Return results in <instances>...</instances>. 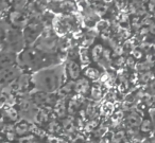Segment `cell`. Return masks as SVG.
<instances>
[{
  "mask_svg": "<svg viewBox=\"0 0 155 143\" xmlns=\"http://www.w3.org/2000/svg\"><path fill=\"white\" fill-rule=\"evenodd\" d=\"M60 60L58 53H46L34 46L26 47L17 56V65L28 72H35L46 67L60 64Z\"/></svg>",
  "mask_w": 155,
  "mask_h": 143,
  "instance_id": "cell-1",
  "label": "cell"
},
{
  "mask_svg": "<svg viewBox=\"0 0 155 143\" xmlns=\"http://www.w3.org/2000/svg\"><path fill=\"white\" fill-rule=\"evenodd\" d=\"M25 48H26V44H25L24 35H22V30L13 28L9 24L8 29H5V45L2 49H8L16 53H19Z\"/></svg>",
  "mask_w": 155,
  "mask_h": 143,
  "instance_id": "cell-5",
  "label": "cell"
},
{
  "mask_svg": "<svg viewBox=\"0 0 155 143\" xmlns=\"http://www.w3.org/2000/svg\"><path fill=\"white\" fill-rule=\"evenodd\" d=\"M53 113L58 119H64L68 115V110H67V99L58 98L56 103L53 106Z\"/></svg>",
  "mask_w": 155,
  "mask_h": 143,
  "instance_id": "cell-16",
  "label": "cell"
},
{
  "mask_svg": "<svg viewBox=\"0 0 155 143\" xmlns=\"http://www.w3.org/2000/svg\"><path fill=\"white\" fill-rule=\"evenodd\" d=\"M151 89H152V92L155 94V81H153L152 83H151Z\"/></svg>",
  "mask_w": 155,
  "mask_h": 143,
  "instance_id": "cell-24",
  "label": "cell"
},
{
  "mask_svg": "<svg viewBox=\"0 0 155 143\" xmlns=\"http://www.w3.org/2000/svg\"><path fill=\"white\" fill-rule=\"evenodd\" d=\"M28 1H29V3H31V2H34L35 0H28Z\"/></svg>",
  "mask_w": 155,
  "mask_h": 143,
  "instance_id": "cell-25",
  "label": "cell"
},
{
  "mask_svg": "<svg viewBox=\"0 0 155 143\" xmlns=\"http://www.w3.org/2000/svg\"><path fill=\"white\" fill-rule=\"evenodd\" d=\"M82 74L84 75L85 77L89 80V81H97V80L100 79L101 76V71L95 66H88L87 68H85L84 70L82 71Z\"/></svg>",
  "mask_w": 155,
  "mask_h": 143,
  "instance_id": "cell-18",
  "label": "cell"
},
{
  "mask_svg": "<svg viewBox=\"0 0 155 143\" xmlns=\"http://www.w3.org/2000/svg\"><path fill=\"white\" fill-rule=\"evenodd\" d=\"M2 118L5 122L8 123H12L14 124L15 122H17L20 119L19 115V111H18L17 107L12 106V105H8L3 108L2 110Z\"/></svg>",
  "mask_w": 155,
  "mask_h": 143,
  "instance_id": "cell-14",
  "label": "cell"
},
{
  "mask_svg": "<svg viewBox=\"0 0 155 143\" xmlns=\"http://www.w3.org/2000/svg\"><path fill=\"white\" fill-rule=\"evenodd\" d=\"M3 123H5V120H3V118H2V115H0V129L3 127Z\"/></svg>",
  "mask_w": 155,
  "mask_h": 143,
  "instance_id": "cell-23",
  "label": "cell"
},
{
  "mask_svg": "<svg viewBox=\"0 0 155 143\" xmlns=\"http://www.w3.org/2000/svg\"><path fill=\"white\" fill-rule=\"evenodd\" d=\"M17 56L18 53L11 51V50H1L0 52V71L17 65Z\"/></svg>",
  "mask_w": 155,
  "mask_h": 143,
  "instance_id": "cell-11",
  "label": "cell"
},
{
  "mask_svg": "<svg viewBox=\"0 0 155 143\" xmlns=\"http://www.w3.org/2000/svg\"><path fill=\"white\" fill-rule=\"evenodd\" d=\"M66 76L64 64L46 67L32 73L34 90L54 93L63 85Z\"/></svg>",
  "mask_w": 155,
  "mask_h": 143,
  "instance_id": "cell-2",
  "label": "cell"
},
{
  "mask_svg": "<svg viewBox=\"0 0 155 143\" xmlns=\"http://www.w3.org/2000/svg\"><path fill=\"white\" fill-rule=\"evenodd\" d=\"M65 66V73L68 80L71 81H77L79 77L82 76V67H81V62L79 60V55L74 56L68 55L66 63L64 64Z\"/></svg>",
  "mask_w": 155,
  "mask_h": 143,
  "instance_id": "cell-7",
  "label": "cell"
},
{
  "mask_svg": "<svg viewBox=\"0 0 155 143\" xmlns=\"http://www.w3.org/2000/svg\"><path fill=\"white\" fill-rule=\"evenodd\" d=\"M58 94V98H64L68 99L70 98L72 94H74V81L68 80L67 82H64L63 85L58 88V90L55 92Z\"/></svg>",
  "mask_w": 155,
  "mask_h": 143,
  "instance_id": "cell-15",
  "label": "cell"
},
{
  "mask_svg": "<svg viewBox=\"0 0 155 143\" xmlns=\"http://www.w3.org/2000/svg\"><path fill=\"white\" fill-rule=\"evenodd\" d=\"M14 132H15L16 136L17 137H24L26 135H29L32 132L33 124L31 123V121L26 119H20L17 122L14 123Z\"/></svg>",
  "mask_w": 155,
  "mask_h": 143,
  "instance_id": "cell-12",
  "label": "cell"
},
{
  "mask_svg": "<svg viewBox=\"0 0 155 143\" xmlns=\"http://www.w3.org/2000/svg\"><path fill=\"white\" fill-rule=\"evenodd\" d=\"M89 54L91 60L98 65L106 66L110 62V52L106 50L102 44H94Z\"/></svg>",
  "mask_w": 155,
  "mask_h": 143,
  "instance_id": "cell-9",
  "label": "cell"
},
{
  "mask_svg": "<svg viewBox=\"0 0 155 143\" xmlns=\"http://www.w3.org/2000/svg\"><path fill=\"white\" fill-rule=\"evenodd\" d=\"M30 96L37 107H53L58 100V96L55 92L51 93L39 90H32V92H30Z\"/></svg>",
  "mask_w": 155,
  "mask_h": 143,
  "instance_id": "cell-6",
  "label": "cell"
},
{
  "mask_svg": "<svg viewBox=\"0 0 155 143\" xmlns=\"http://www.w3.org/2000/svg\"><path fill=\"white\" fill-rule=\"evenodd\" d=\"M11 9L10 0H0V12H7Z\"/></svg>",
  "mask_w": 155,
  "mask_h": 143,
  "instance_id": "cell-20",
  "label": "cell"
},
{
  "mask_svg": "<svg viewBox=\"0 0 155 143\" xmlns=\"http://www.w3.org/2000/svg\"><path fill=\"white\" fill-rule=\"evenodd\" d=\"M22 72H24V70L18 65L12 66L7 69H3V70L0 71V83H3V84L13 83Z\"/></svg>",
  "mask_w": 155,
  "mask_h": 143,
  "instance_id": "cell-10",
  "label": "cell"
},
{
  "mask_svg": "<svg viewBox=\"0 0 155 143\" xmlns=\"http://www.w3.org/2000/svg\"><path fill=\"white\" fill-rule=\"evenodd\" d=\"M151 118H152L153 125L155 126V109H152V110H151Z\"/></svg>",
  "mask_w": 155,
  "mask_h": 143,
  "instance_id": "cell-22",
  "label": "cell"
},
{
  "mask_svg": "<svg viewBox=\"0 0 155 143\" xmlns=\"http://www.w3.org/2000/svg\"><path fill=\"white\" fill-rule=\"evenodd\" d=\"M141 118L137 115L136 112H131L127 115V119H125V123H127V127L130 129H138V127L140 126V123H141Z\"/></svg>",
  "mask_w": 155,
  "mask_h": 143,
  "instance_id": "cell-17",
  "label": "cell"
},
{
  "mask_svg": "<svg viewBox=\"0 0 155 143\" xmlns=\"http://www.w3.org/2000/svg\"><path fill=\"white\" fill-rule=\"evenodd\" d=\"M91 84L87 77H85L84 75H82L81 77L74 81V92L81 96H88L91 93Z\"/></svg>",
  "mask_w": 155,
  "mask_h": 143,
  "instance_id": "cell-13",
  "label": "cell"
},
{
  "mask_svg": "<svg viewBox=\"0 0 155 143\" xmlns=\"http://www.w3.org/2000/svg\"><path fill=\"white\" fill-rule=\"evenodd\" d=\"M153 122L152 119H147V120H142L141 123H140V132H144V134H148V132H152V128H153Z\"/></svg>",
  "mask_w": 155,
  "mask_h": 143,
  "instance_id": "cell-19",
  "label": "cell"
},
{
  "mask_svg": "<svg viewBox=\"0 0 155 143\" xmlns=\"http://www.w3.org/2000/svg\"><path fill=\"white\" fill-rule=\"evenodd\" d=\"M5 19L8 20V22H9V24L11 27L22 30L24 27L27 24V22L29 21V15L27 13V11L25 12V10L12 9L9 10L8 17Z\"/></svg>",
  "mask_w": 155,
  "mask_h": 143,
  "instance_id": "cell-8",
  "label": "cell"
},
{
  "mask_svg": "<svg viewBox=\"0 0 155 143\" xmlns=\"http://www.w3.org/2000/svg\"><path fill=\"white\" fill-rule=\"evenodd\" d=\"M5 28L0 22V48L5 45Z\"/></svg>",
  "mask_w": 155,
  "mask_h": 143,
  "instance_id": "cell-21",
  "label": "cell"
},
{
  "mask_svg": "<svg viewBox=\"0 0 155 143\" xmlns=\"http://www.w3.org/2000/svg\"><path fill=\"white\" fill-rule=\"evenodd\" d=\"M33 46L46 53H58L61 47V39L52 30L45 28L44 32Z\"/></svg>",
  "mask_w": 155,
  "mask_h": 143,
  "instance_id": "cell-3",
  "label": "cell"
},
{
  "mask_svg": "<svg viewBox=\"0 0 155 143\" xmlns=\"http://www.w3.org/2000/svg\"><path fill=\"white\" fill-rule=\"evenodd\" d=\"M44 30H45V24L43 22V19L29 18V21L22 29V35H24L26 47L34 45V43L38 39Z\"/></svg>",
  "mask_w": 155,
  "mask_h": 143,
  "instance_id": "cell-4",
  "label": "cell"
}]
</instances>
